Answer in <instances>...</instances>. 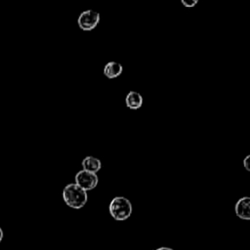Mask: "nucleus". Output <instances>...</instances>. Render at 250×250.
<instances>
[{
  "label": "nucleus",
  "mask_w": 250,
  "mask_h": 250,
  "mask_svg": "<svg viewBox=\"0 0 250 250\" xmlns=\"http://www.w3.org/2000/svg\"><path fill=\"white\" fill-rule=\"evenodd\" d=\"M2 238H3V230H2V229L0 228V242H1Z\"/></svg>",
  "instance_id": "obj_12"
},
{
  "label": "nucleus",
  "mask_w": 250,
  "mask_h": 250,
  "mask_svg": "<svg viewBox=\"0 0 250 250\" xmlns=\"http://www.w3.org/2000/svg\"><path fill=\"white\" fill-rule=\"evenodd\" d=\"M100 21V14L94 10H86L82 12L77 19V24L84 31L93 30Z\"/></svg>",
  "instance_id": "obj_3"
},
{
  "label": "nucleus",
  "mask_w": 250,
  "mask_h": 250,
  "mask_svg": "<svg viewBox=\"0 0 250 250\" xmlns=\"http://www.w3.org/2000/svg\"><path fill=\"white\" fill-rule=\"evenodd\" d=\"M249 158H250V155H246V157L243 159V166L247 171H250V167H249V163H248Z\"/></svg>",
  "instance_id": "obj_10"
},
{
  "label": "nucleus",
  "mask_w": 250,
  "mask_h": 250,
  "mask_svg": "<svg viewBox=\"0 0 250 250\" xmlns=\"http://www.w3.org/2000/svg\"><path fill=\"white\" fill-rule=\"evenodd\" d=\"M182 4L186 7V8H192L197 4V0H190V1H186V0H182L181 1Z\"/></svg>",
  "instance_id": "obj_9"
},
{
  "label": "nucleus",
  "mask_w": 250,
  "mask_h": 250,
  "mask_svg": "<svg viewBox=\"0 0 250 250\" xmlns=\"http://www.w3.org/2000/svg\"><path fill=\"white\" fill-rule=\"evenodd\" d=\"M156 250H173V249L169 247H160V248H157Z\"/></svg>",
  "instance_id": "obj_11"
},
{
  "label": "nucleus",
  "mask_w": 250,
  "mask_h": 250,
  "mask_svg": "<svg viewBox=\"0 0 250 250\" xmlns=\"http://www.w3.org/2000/svg\"><path fill=\"white\" fill-rule=\"evenodd\" d=\"M125 104L128 108L137 110L143 105V97L139 92L130 91L125 98Z\"/></svg>",
  "instance_id": "obj_7"
},
{
  "label": "nucleus",
  "mask_w": 250,
  "mask_h": 250,
  "mask_svg": "<svg viewBox=\"0 0 250 250\" xmlns=\"http://www.w3.org/2000/svg\"><path fill=\"white\" fill-rule=\"evenodd\" d=\"M123 71L122 65L117 62H108L104 67V74L108 79L117 78Z\"/></svg>",
  "instance_id": "obj_8"
},
{
  "label": "nucleus",
  "mask_w": 250,
  "mask_h": 250,
  "mask_svg": "<svg viewBox=\"0 0 250 250\" xmlns=\"http://www.w3.org/2000/svg\"><path fill=\"white\" fill-rule=\"evenodd\" d=\"M74 181L78 187H80L85 191L95 188L99 183V178L97 174H93L84 170H80L76 173Z\"/></svg>",
  "instance_id": "obj_4"
},
{
  "label": "nucleus",
  "mask_w": 250,
  "mask_h": 250,
  "mask_svg": "<svg viewBox=\"0 0 250 250\" xmlns=\"http://www.w3.org/2000/svg\"><path fill=\"white\" fill-rule=\"evenodd\" d=\"M108 210L114 220L125 221L132 214V204L126 197L116 196L110 201Z\"/></svg>",
  "instance_id": "obj_2"
},
{
  "label": "nucleus",
  "mask_w": 250,
  "mask_h": 250,
  "mask_svg": "<svg viewBox=\"0 0 250 250\" xmlns=\"http://www.w3.org/2000/svg\"><path fill=\"white\" fill-rule=\"evenodd\" d=\"M82 170L93 173V174H97V172H99L102 169V162L99 158L94 157V156H86L83 160H82Z\"/></svg>",
  "instance_id": "obj_6"
},
{
  "label": "nucleus",
  "mask_w": 250,
  "mask_h": 250,
  "mask_svg": "<svg viewBox=\"0 0 250 250\" xmlns=\"http://www.w3.org/2000/svg\"><path fill=\"white\" fill-rule=\"evenodd\" d=\"M235 214L242 220L250 219V198L248 196H244L238 199L234 207Z\"/></svg>",
  "instance_id": "obj_5"
},
{
  "label": "nucleus",
  "mask_w": 250,
  "mask_h": 250,
  "mask_svg": "<svg viewBox=\"0 0 250 250\" xmlns=\"http://www.w3.org/2000/svg\"><path fill=\"white\" fill-rule=\"evenodd\" d=\"M62 199L67 206L73 209H80L86 204L88 200V194L87 191L82 189L76 184L71 183L67 184L63 188Z\"/></svg>",
  "instance_id": "obj_1"
}]
</instances>
